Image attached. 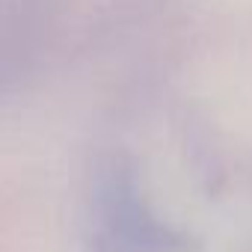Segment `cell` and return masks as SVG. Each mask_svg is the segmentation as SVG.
<instances>
[{"label": "cell", "mask_w": 252, "mask_h": 252, "mask_svg": "<svg viewBox=\"0 0 252 252\" xmlns=\"http://www.w3.org/2000/svg\"><path fill=\"white\" fill-rule=\"evenodd\" d=\"M101 243L110 252H163L172 240L169 231L143 211L131 184L116 178L101 205Z\"/></svg>", "instance_id": "cell-1"}]
</instances>
